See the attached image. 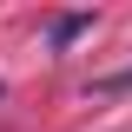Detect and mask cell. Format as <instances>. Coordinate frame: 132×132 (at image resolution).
I'll return each mask as SVG.
<instances>
[{"label": "cell", "instance_id": "cell-1", "mask_svg": "<svg viewBox=\"0 0 132 132\" xmlns=\"http://www.w3.org/2000/svg\"><path fill=\"white\" fill-rule=\"evenodd\" d=\"M86 27H93V13H60V20L46 27V40H53V46H73V40H79Z\"/></svg>", "mask_w": 132, "mask_h": 132}, {"label": "cell", "instance_id": "cell-2", "mask_svg": "<svg viewBox=\"0 0 132 132\" xmlns=\"http://www.w3.org/2000/svg\"><path fill=\"white\" fill-rule=\"evenodd\" d=\"M106 86H112V93H126V86H132V66H126V73H112Z\"/></svg>", "mask_w": 132, "mask_h": 132}]
</instances>
